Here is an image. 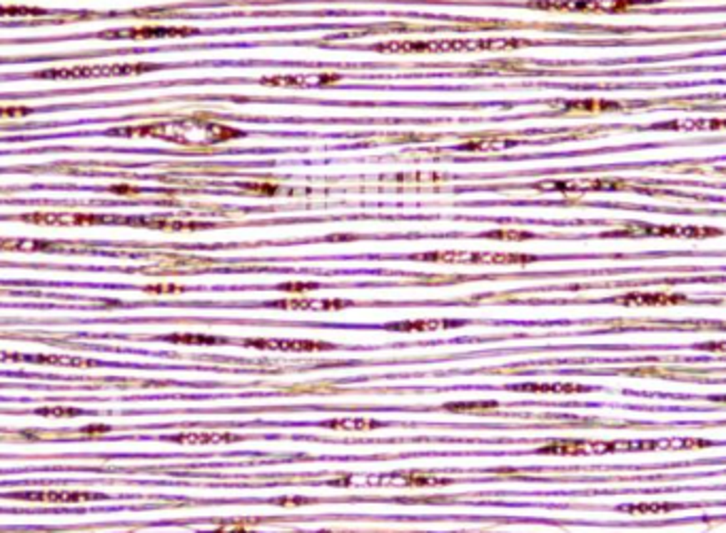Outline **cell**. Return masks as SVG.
I'll return each instance as SVG.
<instances>
[{
  "instance_id": "6da1fadb",
  "label": "cell",
  "mask_w": 726,
  "mask_h": 533,
  "mask_svg": "<svg viewBox=\"0 0 726 533\" xmlns=\"http://www.w3.org/2000/svg\"><path fill=\"white\" fill-rule=\"evenodd\" d=\"M533 45L527 39H453V41H403L378 43L372 49L383 54H444V51H476V49H520Z\"/></svg>"
},
{
  "instance_id": "7a4b0ae2",
  "label": "cell",
  "mask_w": 726,
  "mask_h": 533,
  "mask_svg": "<svg viewBox=\"0 0 726 533\" xmlns=\"http://www.w3.org/2000/svg\"><path fill=\"white\" fill-rule=\"evenodd\" d=\"M416 262H438V264H533L535 255H518V253H463V251H440V253H423L412 255Z\"/></svg>"
},
{
  "instance_id": "3957f363",
  "label": "cell",
  "mask_w": 726,
  "mask_h": 533,
  "mask_svg": "<svg viewBox=\"0 0 726 533\" xmlns=\"http://www.w3.org/2000/svg\"><path fill=\"white\" fill-rule=\"evenodd\" d=\"M119 215H89V213H28L21 215V221L34 225L51 228H89V225H111L121 223Z\"/></svg>"
},
{
  "instance_id": "277c9868",
  "label": "cell",
  "mask_w": 726,
  "mask_h": 533,
  "mask_svg": "<svg viewBox=\"0 0 726 533\" xmlns=\"http://www.w3.org/2000/svg\"><path fill=\"white\" fill-rule=\"evenodd\" d=\"M718 228H695V225H654V223H629L620 232H607L605 236H680V238H710L720 236Z\"/></svg>"
},
{
  "instance_id": "5b68a950",
  "label": "cell",
  "mask_w": 726,
  "mask_h": 533,
  "mask_svg": "<svg viewBox=\"0 0 726 533\" xmlns=\"http://www.w3.org/2000/svg\"><path fill=\"white\" fill-rule=\"evenodd\" d=\"M89 249H91V245H85V243L0 236V251H17V253H85Z\"/></svg>"
},
{
  "instance_id": "8992f818",
  "label": "cell",
  "mask_w": 726,
  "mask_h": 533,
  "mask_svg": "<svg viewBox=\"0 0 726 533\" xmlns=\"http://www.w3.org/2000/svg\"><path fill=\"white\" fill-rule=\"evenodd\" d=\"M9 499H19V502H39V504H83V502H98L106 499L102 493H89V491H21V493H9Z\"/></svg>"
},
{
  "instance_id": "52a82bcc",
  "label": "cell",
  "mask_w": 726,
  "mask_h": 533,
  "mask_svg": "<svg viewBox=\"0 0 726 533\" xmlns=\"http://www.w3.org/2000/svg\"><path fill=\"white\" fill-rule=\"evenodd\" d=\"M200 34L198 28H168V26H143V28H121L100 32L98 39H130V41H145V39H174V36H193Z\"/></svg>"
},
{
  "instance_id": "ba28073f",
  "label": "cell",
  "mask_w": 726,
  "mask_h": 533,
  "mask_svg": "<svg viewBox=\"0 0 726 533\" xmlns=\"http://www.w3.org/2000/svg\"><path fill=\"white\" fill-rule=\"evenodd\" d=\"M627 181H610V178H595V181H540L535 189L544 191H616L627 189Z\"/></svg>"
},
{
  "instance_id": "9c48e42d",
  "label": "cell",
  "mask_w": 726,
  "mask_h": 533,
  "mask_svg": "<svg viewBox=\"0 0 726 533\" xmlns=\"http://www.w3.org/2000/svg\"><path fill=\"white\" fill-rule=\"evenodd\" d=\"M525 6L555 13H607L605 0H529Z\"/></svg>"
},
{
  "instance_id": "30bf717a",
  "label": "cell",
  "mask_w": 726,
  "mask_h": 533,
  "mask_svg": "<svg viewBox=\"0 0 726 533\" xmlns=\"http://www.w3.org/2000/svg\"><path fill=\"white\" fill-rule=\"evenodd\" d=\"M121 225H141V228H151V230H168V232H196V230H211L215 223H202V221H181V219H170V217H123Z\"/></svg>"
},
{
  "instance_id": "8fae6325",
  "label": "cell",
  "mask_w": 726,
  "mask_h": 533,
  "mask_svg": "<svg viewBox=\"0 0 726 533\" xmlns=\"http://www.w3.org/2000/svg\"><path fill=\"white\" fill-rule=\"evenodd\" d=\"M246 347L259 349V351H287V353H311V351H329L336 349L329 342H315V340H244Z\"/></svg>"
},
{
  "instance_id": "7c38bea8",
  "label": "cell",
  "mask_w": 726,
  "mask_h": 533,
  "mask_svg": "<svg viewBox=\"0 0 726 533\" xmlns=\"http://www.w3.org/2000/svg\"><path fill=\"white\" fill-rule=\"evenodd\" d=\"M622 108L620 102L614 100H601V98H584V100H569L563 102L557 111V115H601L610 111Z\"/></svg>"
},
{
  "instance_id": "4fadbf2b",
  "label": "cell",
  "mask_w": 726,
  "mask_h": 533,
  "mask_svg": "<svg viewBox=\"0 0 726 533\" xmlns=\"http://www.w3.org/2000/svg\"><path fill=\"white\" fill-rule=\"evenodd\" d=\"M726 119H671L662 123H652L650 130H675V132H707V130H725Z\"/></svg>"
},
{
  "instance_id": "5bb4252c",
  "label": "cell",
  "mask_w": 726,
  "mask_h": 533,
  "mask_svg": "<svg viewBox=\"0 0 726 533\" xmlns=\"http://www.w3.org/2000/svg\"><path fill=\"white\" fill-rule=\"evenodd\" d=\"M614 304H625V306H667V304H684L686 302V295H680V293H627V295H620V298H614L612 300Z\"/></svg>"
},
{
  "instance_id": "9a60e30c",
  "label": "cell",
  "mask_w": 726,
  "mask_h": 533,
  "mask_svg": "<svg viewBox=\"0 0 726 533\" xmlns=\"http://www.w3.org/2000/svg\"><path fill=\"white\" fill-rule=\"evenodd\" d=\"M272 308H289V310H342L353 306L348 300H281L268 304Z\"/></svg>"
},
{
  "instance_id": "2e32d148",
  "label": "cell",
  "mask_w": 726,
  "mask_h": 533,
  "mask_svg": "<svg viewBox=\"0 0 726 533\" xmlns=\"http://www.w3.org/2000/svg\"><path fill=\"white\" fill-rule=\"evenodd\" d=\"M518 145V138H499V136H488V138H474L468 141L463 145H459V151H468V153H488V151H503V149H512Z\"/></svg>"
},
{
  "instance_id": "e0dca14e",
  "label": "cell",
  "mask_w": 726,
  "mask_h": 533,
  "mask_svg": "<svg viewBox=\"0 0 726 533\" xmlns=\"http://www.w3.org/2000/svg\"><path fill=\"white\" fill-rule=\"evenodd\" d=\"M21 361L28 363H39V365H62V367H96L100 365V361L94 359H83V357H71V355H24Z\"/></svg>"
},
{
  "instance_id": "ac0fdd59",
  "label": "cell",
  "mask_w": 726,
  "mask_h": 533,
  "mask_svg": "<svg viewBox=\"0 0 726 533\" xmlns=\"http://www.w3.org/2000/svg\"><path fill=\"white\" fill-rule=\"evenodd\" d=\"M463 321H440V319H425V321H402V323H389L387 330L391 332H433V330H446V328H459Z\"/></svg>"
},
{
  "instance_id": "d6986e66",
  "label": "cell",
  "mask_w": 726,
  "mask_h": 533,
  "mask_svg": "<svg viewBox=\"0 0 726 533\" xmlns=\"http://www.w3.org/2000/svg\"><path fill=\"white\" fill-rule=\"evenodd\" d=\"M172 442H181V445H223V442H238L241 436L234 434H176L170 436Z\"/></svg>"
},
{
  "instance_id": "ffe728a7",
  "label": "cell",
  "mask_w": 726,
  "mask_h": 533,
  "mask_svg": "<svg viewBox=\"0 0 726 533\" xmlns=\"http://www.w3.org/2000/svg\"><path fill=\"white\" fill-rule=\"evenodd\" d=\"M323 427L327 430H342V432H370V430H378L383 427L380 421H372V419H333L323 423Z\"/></svg>"
},
{
  "instance_id": "44dd1931",
  "label": "cell",
  "mask_w": 726,
  "mask_h": 533,
  "mask_svg": "<svg viewBox=\"0 0 726 533\" xmlns=\"http://www.w3.org/2000/svg\"><path fill=\"white\" fill-rule=\"evenodd\" d=\"M538 452L540 455H586V442L584 440H555L550 445L542 446Z\"/></svg>"
},
{
  "instance_id": "7402d4cb",
  "label": "cell",
  "mask_w": 726,
  "mask_h": 533,
  "mask_svg": "<svg viewBox=\"0 0 726 533\" xmlns=\"http://www.w3.org/2000/svg\"><path fill=\"white\" fill-rule=\"evenodd\" d=\"M512 389L518 391H531V393H578V391H586L580 385H538V382H529V385H516Z\"/></svg>"
},
{
  "instance_id": "603a6c76",
  "label": "cell",
  "mask_w": 726,
  "mask_h": 533,
  "mask_svg": "<svg viewBox=\"0 0 726 533\" xmlns=\"http://www.w3.org/2000/svg\"><path fill=\"white\" fill-rule=\"evenodd\" d=\"M163 340L174 342V345H223V342H228L226 338L202 336V334H170Z\"/></svg>"
},
{
  "instance_id": "cb8c5ba5",
  "label": "cell",
  "mask_w": 726,
  "mask_h": 533,
  "mask_svg": "<svg viewBox=\"0 0 726 533\" xmlns=\"http://www.w3.org/2000/svg\"><path fill=\"white\" fill-rule=\"evenodd\" d=\"M499 404L497 402H457V404H446L444 410L448 412H465V415H483V412H490L495 410Z\"/></svg>"
},
{
  "instance_id": "d4e9b609",
  "label": "cell",
  "mask_w": 726,
  "mask_h": 533,
  "mask_svg": "<svg viewBox=\"0 0 726 533\" xmlns=\"http://www.w3.org/2000/svg\"><path fill=\"white\" fill-rule=\"evenodd\" d=\"M204 130H206V138L211 143H226V141L244 136V132H241V130H234V128H228V126H219V123H206Z\"/></svg>"
},
{
  "instance_id": "484cf974",
  "label": "cell",
  "mask_w": 726,
  "mask_h": 533,
  "mask_svg": "<svg viewBox=\"0 0 726 533\" xmlns=\"http://www.w3.org/2000/svg\"><path fill=\"white\" fill-rule=\"evenodd\" d=\"M680 508L677 504H635V506H625L620 508L622 512L629 514H662V512H671Z\"/></svg>"
},
{
  "instance_id": "4316f807",
  "label": "cell",
  "mask_w": 726,
  "mask_h": 533,
  "mask_svg": "<svg viewBox=\"0 0 726 533\" xmlns=\"http://www.w3.org/2000/svg\"><path fill=\"white\" fill-rule=\"evenodd\" d=\"M47 13L39 6H0V17H45Z\"/></svg>"
},
{
  "instance_id": "83f0119b",
  "label": "cell",
  "mask_w": 726,
  "mask_h": 533,
  "mask_svg": "<svg viewBox=\"0 0 726 533\" xmlns=\"http://www.w3.org/2000/svg\"><path fill=\"white\" fill-rule=\"evenodd\" d=\"M244 193H251V196H263V198H270L274 193L281 191L278 185H272V183H238Z\"/></svg>"
},
{
  "instance_id": "f1b7e54d",
  "label": "cell",
  "mask_w": 726,
  "mask_h": 533,
  "mask_svg": "<svg viewBox=\"0 0 726 533\" xmlns=\"http://www.w3.org/2000/svg\"><path fill=\"white\" fill-rule=\"evenodd\" d=\"M36 415H41V417H54V419H66V417H81L83 410H79V408H71V406H47V408H39Z\"/></svg>"
},
{
  "instance_id": "f546056e",
  "label": "cell",
  "mask_w": 726,
  "mask_h": 533,
  "mask_svg": "<svg viewBox=\"0 0 726 533\" xmlns=\"http://www.w3.org/2000/svg\"><path fill=\"white\" fill-rule=\"evenodd\" d=\"M484 236L493 240H529L531 238L529 232H512V230H495V232H486Z\"/></svg>"
},
{
  "instance_id": "4dcf8cb0",
  "label": "cell",
  "mask_w": 726,
  "mask_h": 533,
  "mask_svg": "<svg viewBox=\"0 0 726 533\" xmlns=\"http://www.w3.org/2000/svg\"><path fill=\"white\" fill-rule=\"evenodd\" d=\"M304 81L306 79H302V77H266V79H261L259 83H263V86H281V88H298V86H304Z\"/></svg>"
},
{
  "instance_id": "1f68e13d",
  "label": "cell",
  "mask_w": 726,
  "mask_h": 533,
  "mask_svg": "<svg viewBox=\"0 0 726 533\" xmlns=\"http://www.w3.org/2000/svg\"><path fill=\"white\" fill-rule=\"evenodd\" d=\"M712 442L707 440H695V438H682V440H665L662 448H705Z\"/></svg>"
},
{
  "instance_id": "d6a6232c",
  "label": "cell",
  "mask_w": 726,
  "mask_h": 533,
  "mask_svg": "<svg viewBox=\"0 0 726 533\" xmlns=\"http://www.w3.org/2000/svg\"><path fill=\"white\" fill-rule=\"evenodd\" d=\"M32 115L30 106H0V119H17Z\"/></svg>"
},
{
  "instance_id": "836d02e7",
  "label": "cell",
  "mask_w": 726,
  "mask_h": 533,
  "mask_svg": "<svg viewBox=\"0 0 726 533\" xmlns=\"http://www.w3.org/2000/svg\"><path fill=\"white\" fill-rule=\"evenodd\" d=\"M281 289L302 293V291H315V289H319V285L317 283H285V285H281Z\"/></svg>"
},
{
  "instance_id": "e575fe53",
  "label": "cell",
  "mask_w": 726,
  "mask_h": 533,
  "mask_svg": "<svg viewBox=\"0 0 726 533\" xmlns=\"http://www.w3.org/2000/svg\"><path fill=\"white\" fill-rule=\"evenodd\" d=\"M147 293H183L185 287H178V285H149L145 287Z\"/></svg>"
},
{
  "instance_id": "d590c367",
  "label": "cell",
  "mask_w": 726,
  "mask_h": 533,
  "mask_svg": "<svg viewBox=\"0 0 726 533\" xmlns=\"http://www.w3.org/2000/svg\"><path fill=\"white\" fill-rule=\"evenodd\" d=\"M106 432H111V427L109 425H87V427H81V434L83 436H100V434H106Z\"/></svg>"
},
{
  "instance_id": "8d00e7d4",
  "label": "cell",
  "mask_w": 726,
  "mask_h": 533,
  "mask_svg": "<svg viewBox=\"0 0 726 533\" xmlns=\"http://www.w3.org/2000/svg\"><path fill=\"white\" fill-rule=\"evenodd\" d=\"M308 502H311L308 497H276V499H272V504H278V506H285V504L302 506V504H308Z\"/></svg>"
},
{
  "instance_id": "74e56055",
  "label": "cell",
  "mask_w": 726,
  "mask_h": 533,
  "mask_svg": "<svg viewBox=\"0 0 726 533\" xmlns=\"http://www.w3.org/2000/svg\"><path fill=\"white\" fill-rule=\"evenodd\" d=\"M699 349H703V351H720V353H726V342H703V345H699Z\"/></svg>"
},
{
  "instance_id": "f35d334b",
  "label": "cell",
  "mask_w": 726,
  "mask_h": 533,
  "mask_svg": "<svg viewBox=\"0 0 726 533\" xmlns=\"http://www.w3.org/2000/svg\"><path fill=\"white\" fill-rule=\"evenodd\" d=\"M113 193H138V189L136 187H130V185H113V187H109Z\"/></svg>"
},
{
  "instance_id": "ab89813d",
  "label": "cell",
  "mask_w": 726,
  "mask_h": 533,
  "mask_svg": "<svg viewBox=\"0 0 726 533\" xmlns=\"http://www.w3.org/2000/svg\"><path fill=\"white\" fill-rule=\"evenodd\" d=\"M329 484H340V487H346V484H351L353 482V478L351 476H340V478H333V480H327Z\"/></svg>"
},
{
  "instance_id": "60d3db41",
  "label": "cell",
  "mask_w": 726,
  "mask_h": 533,
  "mask_svg": "<svg viewBox=\"0 0 726 533\" xmlns=\"http://www.w3.org/2000/svg\"><path fill=\"white\" fill-rule=\"evenodd\" d=\"M200 533H253V532H246V529H242V527H236L234 525V529H217V532H200Z\"/></svg>"
},
{
  "instance_id": "b9f144b4",
  "label": "cell",
  "mask_w": 726,
  "mask_h": 533,
  "mask_svg": "<svg viewBox=\"0 0 726 533\" xmlns=\"http://www.w3.org/2000/svg\"><path fill=\"white\" fill-rule=\"evenodd\" d=\"M714 402H726V395H718V397H714Z\"/></svg>"
}]
</instances>
